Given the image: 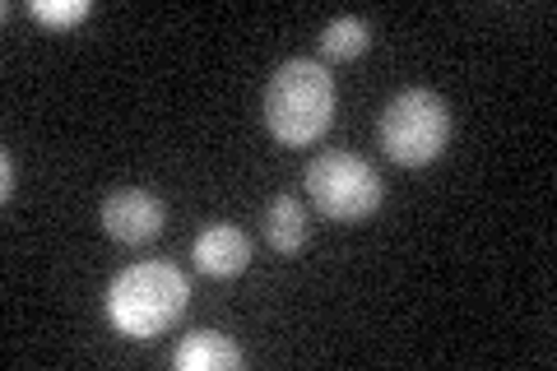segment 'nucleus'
<instances>
[{
	"label": "nucleus",
	"instance_id": "obj_1",
	"mask_svg": "<svg viewBox=\"0 0 557 371\" xmlns=\"http://www.w3.org/2000/svg\"><path fill=\"white\" fill-rule=\"evenodd\" d=\"M335 116V79L311 57H293L265 84V126L278 145L302 149L317 145Z\"/></svg>",
	"mask_w": 557,
	"mask_h": 371
},
{
	"label": "nucleus",
	"instance_id": "obj_2",
	"mask_svg": "<svg viewBox=\"0 0 557 371\" xmlns=\"http://www.w3.org/2000/svg\"><path fill=\"white\" fill-rule=\"evenodd\" d=\"M190 302V284L177 264L168 260H139L121 270L108 288V321L131 334V339H153L182 321Z\"/></svg>",
	"mask_w": 557,
	"mask_h": 371
},
{
	"label": "nucleus",
	"instance_id": "obj_3",
	"mask_svg": "<svg viewBox=\"0 0 557 371\" xmlns=\"http://www.w3.org/2000/svg\"><path fill=\"white\" fill-rule=\"evenodd\" d=\"M450 139V108L432 88H399L381 112V145L399 168H428Z\"/></svg>",
	"mask_w": 557,
	"mask_h": 371
},
{
	"label": "nucleus",
	"instance_id": "obj_4",
	"mask_svg": "<svg viewBox=\"0 0 557 371\" xmlns=\"http://www.w3.org/2000/svg\"><path fill=\"white\" fill-rule=\"evenodd\" d=\"M307 196L317 200V209L335 223H362L368 214L381 209V172L358 153H344V149H330L321 153L317 163L307 168Z\"/></svg>",
	"mask_w": 557,
	"mask_h": 371
},
{
	"label": "nucleus",
	"instance_id": "obj_5",
	"mask_svg": "<svg viewBox=\"0 0 557 371\" xmlns=\"http://www.w3.org/2000/svg\"><path fill=\"white\" fill-rule=\"evenodd\" d=\"M98 219H102V227H108V237L126 242V246H139V242H153L163 233L168 209H163L159 196H149V190L126 186V190H112V196L102 200Z\"/></svg>",
	"mask_w": 557,
	"mask_h": 371
},
{
	"label": "nucleus",
	"instance_id": "obj_6",
	"mask_svg": "<svg viewBox=\"0 0 557 371\" xmlns=\"http://www.w3.org/2000/svg\"><path fill=\"white\" fill-rule=\"evenodd\" d=\"M190 256H196L200 274L209 279H233L251 264V237L242 233V227L233 223H209L205 233L196 237V246H190Z\"/></svg>",
	"mask_w": 557,
	"mask_h": 371
},
{
	"label": "nucleus",
	"instance_id": "obj_7",
	"mask_svg": "<svg viewBox=\"0 0 557 371\" xmlns=\"http://www.w3.org/2000/svg\"><path fill=\"white\" fill-rule=\"evenodd\" d=\"M172 367L177 371H237V367H247V353L223 330H196L172 348Z\"/></svg>",
	"mask_w": 557,
	"mask_h": 371
},
{
	"label": "nucleus",
	"instance_id": "obj_8",
	"mask_svg": "<svg viewBox=\"0 0 557 371\" xmlns=\"http://www.w3.org/2000/svg\"><path fill=\"white\" fill-rule=\"evenodd\" d=\"M307 233H311L307 209L293 196H274L270 209H265V242L274 246L278 256H293V251H302L307 246Z\"/></svg>",
	"mask_w": 557,
	"mask_h": 371
},
{
	"label": "nucleus",
	"instance_id": "obj_9",
	"mask_svg": "<svg viewBox=\"0 0 557 371\" xmlns=\"http://www.w3.org/2000/svg\"><path fill=\"white\" fill-rule=\"evenodd\" d=\"M368 42H372V28H368V20H358V14H339V20H330L321 28L325 61H354L368 51Z\"/></svg>",
	"mask_w": 557,
	"mask_h": 371
},
{
	"label": "nucleus",
	"instance_id": "obj_10",
	"mask_svg": "<svg viewBox=\"0 0 557 371\" xmlns=\"http://www.w3.org/2000/svg\"><path fill=\"white\" fill-rule=\"evenodd\" d=\"M89 0H33V14H38L42 24H57V28H70L79 20H89Z\"/></svg>",
	"mask_w": 557,
	"mask_h": 371
},
{
	"label": "nucleus",
	"instance_id": "obj_11",
	"mask_svg": "<svg viewBox=\"0 0 557 371\" xmlns=\"http://www.w3.org/2000/svg\"><path fill=\"white\" fill-rule=\"evenodd\" d=\"M14 196V158L5 153L0 158V200H10Z\"/></svg>",
	"mask_w": 557,
	"mask_h": 371
}]
</instances>
